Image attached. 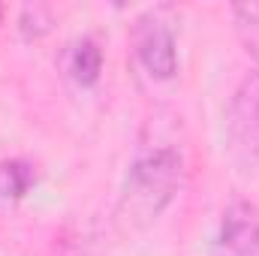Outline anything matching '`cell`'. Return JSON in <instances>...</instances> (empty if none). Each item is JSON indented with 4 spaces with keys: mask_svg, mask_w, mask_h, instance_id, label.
Wrapping results in <instances>:
<instances>
[{
    "mask_svg": "<svg viewBox=\"0 0 259 256\" xmlns=\"http://www.w3.org/2000/svg\"><path fill=\"white\" fill-rule=\"evenodd\" d=\"M226 142H229V154L241 166L259 163V69L247 72L229 97Z\"/></svg>",
    "mask_w": 259,
    "mask_h": 256,
    "instance_id": "2",
    "label": "cell"
},
{
    "mask_svg": "<svg viewBox=\"0 0 259 256\" xmlns=\"http://www.w3.org/2000/svg\"><path fill=\"white\" fill-rule=\"evenodd\" d=\"M133 46H136V55L142 66L166 81L178 72V39H175V30L166 18H160V12H145L136 27H133Z\"/></svg>",
    "mask_w": 259,
    "mask_h": 256,
    "instance_id": "3",
    "label": "cell"
},
{
    "mask_svg": "<svg viewBox=\"0 0 259 256\" xmlns=\"http://www.w3.org/2000/svg\"><path fill=\"white\" fill-rule=\"evenodd\" d=\"M232 27L244 52L259 64V3H235L232 6Z\"/></svg>",
    "mask_w": 259,
    "mask_h": 256,
    "instance_id": "7",
    "label": "cell"
},
{
    "mask_svg": "<svg viewBox=\"0 0 259 256\" xmlns=\"http://www.w3.org/2000/svg\"><path fill=\"white\" fill-rule=\"evenodd\" d=\"M66 72L75 84L81 88H91L97 84L100 72H103V49L94 36H81L69 46L66 52Z\"/></svg>",
    "mask_w": 259,
    "mask_h": 256,
    "instance_id": "5",
    "label": "cell"
},
{
    "mask_svg": "<svg viewBox=\"0 0 259 256\" xmlns=\"http://www.w3.org/2000/svg\"><path fill=\"white\" fill-rule=\"evenodd\" d=\"M0 18H3V6H0Z\"/></svg>",
    "mask_w": 259,
    "mask_h": 256,
    "instance_id": "9",
    "label": "cell"
},
{
    "mask_svg": "<svg viewBox=\"0 0 259 256\" xmlns=\"http://www.w3.org/2000/svg\"><path fill=\"white\" fill-rule=\"evenodd\" d=\"M184 184V154L172 145H145L130 163L118 199V220L127 229L151 226Z\"/></svg>",
    "mask_w": 259,
    "mask_h": 256,
    "instance_id": "1",
    "label": "cell"
},
{
    "mask_svg": "<svg viewBox=\"0 0 259 256\" xmlns=\"http://www.w3.org/2000/svg\"><path fill=\"white\" fill-rule=\"evenodd\" d=\"M39 18L46 21V18H52V15H49L42 6H24V9H21V33H24V36H33V39L42 36V33H49L52 27L39 24Z\"/></svg>",
    "mask_w": 259,
    "mask_h": 256,
    "instance_id": "8",
    "label": "cell"
},
{
    "mask_svg": "<svg viewBox=\"0 0 259 256\" xmlns=\"http://www.w3.org/2000/svg\"><path fill=\"white\" fill-rule=\"evenodd\" d=\"M36 184V166L24 157L0 160V205L21 202Z\"/></svg>",
    "mask_w": 259,
    "mask_h": 256,
    "instance_id": "6",
    "label": "cell"
},
{
    "mask_svg": "<svg viewBox=\"0 0 259 256\" xmlns=\"http://www.w3.org/2000/svg\"><path fill=\"white\" fill-rule=\"evenodd\" d=\"M217 256H259V208L253 202L235 199L226 205L217 232Z\"/></svg>",
    "mask_w": 259,
    "mask_h": 256,
    "instance_id": "4",
    "label": "cell"
}]
</instances>
